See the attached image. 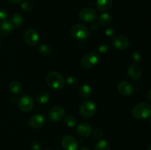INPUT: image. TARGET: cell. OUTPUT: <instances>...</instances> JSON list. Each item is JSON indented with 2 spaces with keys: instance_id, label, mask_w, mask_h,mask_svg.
Returning <instances> with one entry per match:
<instances>
[{
  "instance_id": "24",
  "label": "cell",
  "mask_w": 151,
  "mask_h": 150,
  "mask_svg": "<svg viewBox=\"0 0 151 150\" xmlns=\"http://www.w3.org/2000/svg\"><path fill=\"white\" fill-rule=\"evenodd\" d=\"M38 51L40 54H43V55H49L51 53L52 49L48 44H43L38 46Z\"/></svg>"
},
{
  "instance_id": "35",
  "label": "cell",
  "mask_w": 151,
  "mask_h": 150,
  "mask_svg": "<svg viewBox=\"0 0 151 150\" xmlns=\"http://www.w3.org/2000/svg\"><path fill=\"white\" fill-rule=\"evenodd\" d=\"M147 99H148L149 101H151V88H150V90H149L148 91H147Z\"/></svg>"
},
{
  "instance_id": "16",
  "label": "cell",
  "mask_w": 151,
  "mask_h": 150,
  "mask_svg": "<svg viewBox=\"0 0 151 150\" xmlns=\"http://www.w3.org/2000/svg\"><path fill=\"white\" fill-rule=\"evenodd\" d=\"M23 20L24 19L22 15L19 14V13H14L10 17L9 22H10V25L13 29L19 28L23 24Z\"/></svg>"
},
{
  "instance_id": "14",
  "label": "cell",
  "mask_w": 151,
  "mask_h": 150,
  "mask_svg": "<svg viewBox=\"0 0 151 150\" xmlns=\"http://www.w3.org/2000/svg\"><path fill=\"white\" fill-rule=\"evenodd\" d=\"M128 76L133 80H138L142 76V71L141 68L136 64H133L128 67L127 71Z\"/></svg>"
},
{
  "instance_id": "36",
  "label": "cell",
  "mask_w": 151,
  "mask_h": 150,
  "mask_svg": "<svg viewBox=\"0 0 151 150\" xmlns=\"http://www.w3.org/2000/svg\"><path fill=\"white\" fill-rule=\"evenodd\" d=\"M80 150H90V149L86 146H82L81 149H80Z\"/></svg>"
},
{
  "instance_id": "37",
  "label": "cell",
  "mask_w": 151,
  "mask_h": 150,
  "mask_svg": "<svg viewBox=\"0 0 151 150\" xmlns=\"http://www.w3.org/2000/svg\"><path fill=\"white\" fill-rule=\"evenodd\" d=\"M147 150H151V144L150 146H149L148 147H147Z\"/></svg>"
},
{
  "instance_id": "26",
  "label": "cell",
  "mask_w": 151,
  "mask_h": 150,
  "mask_svg": "<svg viewBox=\"0 0 151 150\" xmlns=\"http://www.w3.org/2000/svg\"><path fill=\"white\" fill-rule=\"evenodd\" d=\"M21 8L25 12H30L33 9V5L29 0H24L21 3Z\"/></svg>"
},
{
  "instance_id": "39",
  "label": "cell",
  "mask_w": 151,
  "mask_h": 150,
  "mask_svg": "<svg viewBox=\"0 0 151 150\" xmlns=\"http://www.w3.org/2000/svg\"><path fill=\"white\" fill-rule=\"evenodd\" d=\"M46 150H51V149H46Z\"/></svg>"
},
{
  "instance_id": "25",
  "label": "cell",
  "mask_w": 151,
  "mask_h": 150,
  "mask_svg": "<svg viewBox=\"0 0 151 150\" xmlns=\"http://www.w3.org/2000/svg\"><path fill=\"white\" fill-rule=\"evenodd\" d=\"M64 123L69 127H74L77 124V119L73 116H67L64 117Z\"/></svg>"
},
{
  "instance_id": "27",
  "label": "cell",
  "mask_w": 151,
  "mask_h": 150,
  "mask_svg": "<svg viewBox=\"0 0 151 150\" xmlns=\"http://www.w3.org/2000/svg\"><path fill=\"white\" fill-rule=\"evenodd\" d=\"M66 82L69 87H74L78 84V79L73 76H69L66 78Z\"/></svg>"
},
{
  "instance_id": "23",
  "label": "cell",
  "mask_w": 151,
  "mask_h": 150,
  "mask_svg": "<svg viewBox=\"0 0 151 150\" xmlns=\"http://www.w3.org/2000/svg\"><path fill=\"white\" fill-rule=\"evenodd\" d=\"M110 149V145L109 142L106 140H100L97 142L95 145L94 150H109Z\"/></svg>"
},
{
  "instance_id": "32",
  "label": "cell",
  "mask_w": 151,
  "mask_h": 150,
  "mask_svg": "<svg viewBox=\"0 0 151 150\" xmlns=\"http://www.w3.org/2000/svg\"><path fill=\"white\" fill-rule=\"evenodd\" d=\"M30 147L32 150H40L41 148V144L38 141H32L30 144Z\"/></svg>"
},
{
  "instance_id": "22",
  "label": "cell",
  "mask_w": 151,
  "mask_h": 150,
  "mask_svg": "<svg viewBox=\"0 0 151 150\" xmlns=\"http://www.w3.org/2000/svg\"><path fill=\"white\" fill-rule=\"evenodd\" d=\"M0 30L4 34H9L13 30L11 25H10L9 21H1L0 23Z\"/></svg>"
},
{
  "instance_id": "21",
  "label": "cell",
  "mask_w": 151,
  "mask_h": 150,
  "mask_svg": "<svg viewBox=\"0 0 151 150\" xmlns=\"http://www.w3.org/2000/svg\"><path fill=\"white\" fill-rule=\"evenodd\" d=\"M98 22L103 26H107L112 22V17L109 13H105L100 16L98 19Z\"/></svg>"
},
{
  "instance_id": "38",
  "label": "cell",
  "mask_w": 151,
  "mask_h": 150,
  "mask_svg": "<svg viewBox=\"0 0 151 150\" xmlns=\"http://www.w3.org/2000/svg\"><path fill=\"white\" fill-rule=\"evenodd\" d=\"M150 126H151V119H150Z\"/></svg>"
},
{
  "instance_id": "15",
  "label": "cell",
  "mask_w": 151,
  "mask_h": 150,
  "mask_svg": "<svg viewBox=\"0 0 151 150\" xmlns=\"http://www.w3.org/2000/svg\"><path fill=\"white\" fill-rule=\"evenodd\" d=\"M77 133L81 137L86 138L90 136L92 133V127L91 125L86 122L81 123L77 127Z\"/></svg>"
},
{
  "instance_id": "20",
  "label": "cell",
  "mask_w": 151,
  "mask_h": 150,
  "mask_svg": "<svg viewBox=\"0 0 151 150\" xmlns=\"http://www.w3.org/2000/svg\"><path fill=\"white\" fill-rule=\"evenodd\" d=\"M91 92H92L91 88L90 87V85H87V84H83L79 88L80 94H81V96L85 99L88 98L91 95Z\"/></svg>"
},
{
  "instance_id": "4",
  "label": "cell",
  "mask_w": 151,
  "mask_h": 150,
  "mask_svg": "<svg viewBox=\"0 0 151 150\" xmlns=\"http://www.w3.org/2000/svg\"><path fill=\"white\" fill-rule=\"evenodd\" d=\"M97 110V107L94 101L86 100L83 101L79 108V113L85 119H89L94 116Z\"/></svg>"
},
{
  "instance_id": "2",
  "label": "cell",
  "mask_w": 151,
  "mask_h": 150,
  "mask_svg": "<svg viewBox=\"0 0 151 150\" xmlns=\"http://www.w3.org/2000/svg\"><path fill=\"white\" fill-rule=\"evenodd\" d=\"M47 84L54 90H60L63 87L65 80L63 76L56 71H50L46 76Z\"/></svg>"
},
{
  "instance_id": "12",
  "label": "cell",
  "mask_w": 151,
  "mask_h": 150,
  "mask_svg": "<svg viewBox=\"0 0 151 150\" xmlns=\"http://www.w3.org/2000/svg\"><path fill=\"white\" fill-rule=\"evenodd\" d=\"M113 46L119 50H125L130 45V41L128 38L125 35H117L113 40Z\"/></svg>"
},
{
  "instance_id": "33",
  "label": "cell",
  "mask_w": 151,
  "mask_h": 150,
  "mask_svg": "<svg viewBox=\"0 0 151 150\" xmlns=\"http://www.w3.org/2000/svg\"><path fill=\"white\" fill-rule=\"evenodd\" d=\"M105 34H106V36L108 37H113L115 34V31L113 28H107V29L105 30Z\"/></svg>"
},
{
  "instance_id": "3",
  "label": "cell",
  "mask_w": 151,
  "mask_h": 150,
  "mask_svg": "<svg viewBox=\"0 0 151 150\" xmlns=\"http://www.w3.org/2000/svg\"><path fill=\"white\" fill-rule=\"evenodd\" d=\"M71 35L76 41L83 42L89 37V30L86 26L82 24H77L71 28Z\"/></svg>"
},
{
  "instance_id": "17",
  "label": "cell",
  "mask_w": 151,
  "mask_h": 150,
  "mask_svg": "<svg viewBox=\"0 0 151 150\" xmlns=\"http://www.w3.org/2000/svg\"><path fill=\"white\" fill-rule=\"evenodd\" d=\"M97 8L100 11H106L112 6V0H97Z\"/></svg>"
},
{
  "instance_id": "29",
  "label": "cell",
  "mask_w": 151,
  "mask_h": 150,
  "mask_svg": "<svg viewBox=\"0 0 151 150\" xmlns=\"http://www.w3.org/2000/svg\"><path fill=\"white\" fill-rule=\"evenodd\" d=\"M93 135H94V138L96 139H101V138L103 135V132L101 129H99V128H97V129H95L93 131Z\"/></svg>"
},
{
  "instance_id": "10",
  "label": "cell",
  "mask_w": 151,
  "mask_h": 150,
  "mask_svg": "<svg viewBox=\"0 0 151 150\" xmlns=\"http://www.w3.org/2000/svg\"><path fill=\"white\" fill-rule=\"evenodd\" d=\"M46 123V119L44 115L35 114L29 118L28 121V124L33 129H39L42 127Z\"/></svg>"
},
{
  "instance_id": "8",
  "label": "cell",
  "mask_w": 151,
  "mask_h": 150,
  "mask_svg": "<svg viewBox=\"0 0 151 150\" xmlns=\"http://www.w3.org/2000/svg\"><path fill=\"white\" fill-rule=\"evenodd\" d=\"M97 12L90 7H85L79 12V19L84 22H93L97 19Z\"/></svg>"
},
{
  "instance_id": "5",
  "label": "cell",
  "mask_w": 151,
  "mask_h": 150,
  "mask_svg": "<svg viewBox=\"0 0 151 150\" xmlns=\"http://www.w3.org/2000/svg\"><path fill=\"white\" fill-rule=\"evenodd\" d=\"M100 58L97 53L89 52L84 55L81 60V65L86 69H92L98 64Z\"/></svg>"
},
{
  "instance_id": "6",
  "label": "cell",
  "mask_w": 151,
  "mask_h": 150,
  "mask_svg": "<svg viewBox=\"0 0 151 150\" xmlns=\"http://www.w3.org/2000/svg\"><path fill=\"white\" fill-rule=\"evenodd\" d=\"M19 107L20 110L24 113H28L31 111L33 108L34 102L33 99L29 95H23L20 97L19 100Z\"/></svg>"
},
{
  "instance_id": "13",
  "label": "cell",
  "mask_w": 151,
  "mask_h": 150,
  "mask_svg": "<svg viewBox=\"0 0 151 150\" xmlns=\"http://www.w3.org/2000/svg\"><path fill=\"white\" fill-rule=\"evenodd\" d=\"M118 91L121 95L124 96H131L134 92V88L131 85V83H129L127 81H122L119 83L117 87Z\"/></svg>"
},
{
  "instance_id": "34",
  "label": "cell",
  "mask_w": 151,
  "mask_h": 150,
  "mask_svg": "<svg viewBox=\"0 0 151 150\" xmlns=\"http://www.w3.org/2000/svg\"><path fill=\"white\" fill-rule=\"evenodd\" d=\"M7 1L10 3H12V4H19L22 0H7Z\"/></svg>"
},
{
  "instance_id": "28",
  "label": "cell",
  "mask_w": 151,
  "mask_h": 150,
  "mask_svg": "<svg viewBox=\"0 0 151 150\" xmlns=\"http://www.w3.org/2000/svg\"><path fill=\"white\" fill-rule=\"evenodd\" d=\"M9 17V13L7 11L4 9H1L0 10V20L1 21H6L7 20Z\"/></svg>"
},
{
  "instance_id": "7",
  "label": "cell",
  "mask_w": 151,
  "mask_h": 150,
  "mask_svg": "<svg viewBox=\"0 0 151 150\" xmlns=\"http://www.w3.org/2000/svg\"><path fill=\"white\" fill-rule=\"evenodd\" d=\"M24 39L28 46H34L38 44L40 37L38 32L35 29H27L24 34Z\"/></svg>"
},
{
  "instance_id": "31",
  "label": "cell",
  "mask_w": 151,
  "mask_h": 150,
  "mask_svg": "<svg viewBox=\"0 0 151 150\" xmlns=\"http://www.w3.org/2000/svg\"><path fill=\"white\" fill-rule=\"evenodd\" d=\"M97 49H98V51H100V53H103V54H104V53L107 52L108 50H109V46L106 44H101V45L99 46L98 48H97Z\"/></svg>"
},
{
  "instance_id": "9",
  "label": "cell",
  "mask_w": 151,
  "mask_h": 150,
  "mask_svg": "<svg viewBox=\"0 0 151 150\" xmlns=\"http://www.w3.org/2000/svg\"><path fill=\"white\" fill-rule=\"evenodd\" d=\"M65 116V110L60 106H54L49 112V119L53 122H58L63 119Z\"/></svg>"
},
{
  "instance_id": "11",
  "label": "cell",
  "mask_w": 151,
  "mask_h": 150,
  "mask_svg": "<svg viewBox=\"0 0 151 150\" xmlns=\"http://www.w3.org/2000/svg\"><path fill=\"white\" fill-rule=\"evenodd\" d=\"M61 145L65 150H77L78 143L72 135H66L61 140Z\"/></svg>"
},
{
  "instance_id": "18",
  "label": "cell",
  "mask_w": 151,
  "mask_h": 150,
  "mask_svg": "<svg viewBox=\"0 0 151 150\" xmlns=\"http://www.w3.org/2000/svg\"><path fill=\"white\" fill-rule=\"evenodd\" d=\"M9 90L15 95H19L22 92V85L19 81L13 80L9 85Z\"/></svg>"
},
{
  "instance_id": "1",
  "label": "cell",
  "mask_w": 151,
  "mask_h": 150,
  "mask_svg": "<svg viewBox=\"0 0 151 150\" xmlns=\"http://www.w3.org/2000/svg\"><path fill=\"white\" fill-rule=\"evenodd\" d=\"M132 115L139 120L147 119L151 116V106L146 102L138 103L133 108Z\"/></svg>"
},
{
  "instance_id": "19",
  "label": "cell",
  "mask_w": 151,
  "mask_h": 150,
  "mask_svg": "<svg viewBox=\"0 0 151 150\" xmlns=\"http://www.w3.org/2000/svg\"><path fill=\"white\" fill-rule=\"evenodd\" d=\"M50 96L47 93L45 92H41L35 96V101L38 103V104H45L50 101Z\"/></svg>"
},
{
  "instance_id": "30",
  "label": "cell",
  "mask_w": 151,
  "mask_h": 150,
  "mask_svg": "<svg viewBox=\"0 0 151 150\" xmlns=\"http://www.w3.org/2000/svg\"><path fill=\"white\" fill-rule=\"evenodd\" d=\"M131 57H132V60H134L135 63H138V62L140 61V60H141V54H140V53L138 51H134Z\"/></svg>"
}]
</instances>
